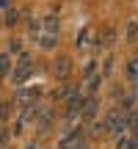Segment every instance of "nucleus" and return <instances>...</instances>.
Instances as JSON below:
<instances>
[{"label":"nucleus","instance_id":"obj_5","mask_svg":"<svg viewBox=\"0 0 138 149\" xmlns=\"http://www.w3.org/2000/svg\"><path fill=\"white\" fill-rule=\"evenodd\" d=\"M53 124H55V113L50 111V108H42V113H39V119H36V133L47 135L50 130H53Z\"/></svg>","mask_w":138,"mask_h":149},{"label":"nucleus","instance_id":"obj_16","mask_svg":"<svg viewBox=\"0 0 138 149\" xmlns=\"http://www.w3.org/2000/svg\"><path fill=\"white\" fill-rule=\"evenodd\" d=\"M127 133H138V111H127Z\"/></svg>","mask_w":138,"mask_h":149},{"label":"nucleus","instance_id":"obj_15","mask_svg":"<svg viewBox=\"0 0 138 149\" xmlns=\"http://www.w3.org/2000/svg\"><path fill=\"white\" fill-rule=\"evenodd\" d=\"M31 64H33V53H31V50H22V53H17L14 66H31Z\"/></svg>","mask_w":138,"mask_h":149},{"label":"nucleus","instance_id":"obj_25","mask_svg":"<svg viewBox=\"0 0 138 149\" xmlns=\"http://www.w3.org/2000/svg\"><path fill=\"white\" fill-rule=\"evenodd\" d=\"M135 55H138V53H135Z\"/></svg>","mask_w":138,"mask_h":149},{"label":"nucleus","instance_id":"obj_10","mask_svg":"<svg viewBox=\"0 0 138 149\" xmlns=\"http://www.w3.org/2000/svg\"><path fill=\"white\" fill-rule=\"evenodd\" d=\"M58 42H61V33H42L36 44H39L42 50H47V53H53V50L58 47Z\"/></svg>","mask_w":138,"mask_h":149},{"label":"nucleus","instance_id":"obj_11","mask_svg":"<svg viewBox=\"0 0 138 149\" xmlns=\"http://www.w3.org/2000/svg\"><path fill=\"white\" fill-rule=\"evenodd\" d=\"M22 19V8H17V6H11L8 11H3V28H17Z\"/></svg>","mask_w":138,"mask_h":149},{"label":"nucleus","instance_id":"obj_18","mask_svg":"<svg viewBox=\"0 0 138 149\" xmlns=\"http://www.w3.org/2000/svg\"><path fill=\"white\" fill-rule=\"evenodd\" d=\"M11 138H14V133L6 127H0V149H8L11 146Z\"/></svg>","mask_w":138,"mask_h":149},{"label":"nucleus","instance_id":"obj_8","mask_svg":"<svg viewBox=\"0 0 138 149\" xmlns=\"http://www.w3.org/2000/svg\"><path fill=\"white\" fill-rule=\"evenodd\" d=\"M124 77H127V83H133V94L138 97V55H133V58L124 64Z\"/></svg>","mask_w":138,"mask_h":149},{"label":"nucleus","instance_id":"obj_4","mask_svg":"<svg viewBox=\"0 0 138 149\" xmlns=\"http://www.w3.org/2000/svg\"><path fill=\"white\" fill-rule=\"evenodd\" d=\"M33 74H36V64H31V66H14L11 74H8V80L17 86V88H22V86H25Z\"/></svg>","mask_w":138,"mask_h":149},{"label":"nucleus","instance_id":"obj_20","mask_svg":"<svg viewBox=\"0 0 138 149\" xmlns=\"http://www.w3.org/2000/svg\"><path fill=\"white\" fill-rule=\"evenodd\" d=\"M8 113H11V105L6 100H0V124L6 122V119H8Z\"/></svg>","mask_w":138,"mask_h":149},{"label":"nucleus","instance_id":"obj_14","mask_svg":"<svg viewBox=\"0 0 138 149\" xmlns=\"http://www.w3.org/2000/svg\"><path fill=\"white\" fill-rule=\"evenodd\" d=\"M11 69H14V58H11L8 53H0V80H3V77H8Z\"/></svg>","mask_w":138,"mask_h":149},{"label":"nucleus","instance_id":"obj_1","mask_svg":"<svg viewBox=\"0 0 138 149\" xmlns=\"http://www.w3.org/2000/svg\"><path fill=\"white\" fill-rule=\"evenodd\" d=\"M102 124H105V133L116 135V133H122V130H127V113H124L122 108H111V111L105 113V119H102Z\"/></svg>","mask_w":138,"mask_h":149},{"label":"nucleus","instance_id":"obj_23","mask_svg":"<svg viewBox=\"0 0 138 149\" xmlns=\"http://www.w3.org/2000/svg\"><path fill=\"white\" fill-rule=\"evenodd\" d=\"M0 28H3V19H0Z\"/></svg>","mask_w":138,"mask_h":149},{"label":"nucleus","instance_id":"obj_6","mask_svg":"<svg viewBox=\"0 0 138 149\" xmlns=\"http://www.w3.org/2000/svg\"><path fill=\"white\" fill-rule=\"evenodd\" d=\"M42 33H61V17L55 8L42 17Z\"/></svg>","mask_w":138,"mask_h":149},{"label":"nucleus","instance_id":"obj_13","mask_svg":"<svg viewBox=\"0 0 138 149\" xmlns=\"http://www.w3.org/2000/svg\"><path fill=\"white\" fill-rule=\"evenodd\" d=\"M124 42H138V17H130L127 22H124Z\"/></svg>","mask_w":138,"mask_h":149},{"label":"nucleus","instance_id":"obj_3","mask_svg":"<svg viewBox=\"0 0 138 149\" xmlns=\"http://www.w3.org/2000/svg\"><path fill=\"white\" fill-rule=\"evenodd\" d=\"M69 74H72V58H69V55H58V58L53 61V77L61 80V83H66Z\"/></svg>","mask_w":138,"mask_h":149},{"label":"nucleus","instance_id":"obj_7","mask_svg":"<svg viewBox=\"0 0 138 149\" xmlns=\"http://www.w3.org/2000/svg\"><path fill=\"white\" fill-rule=\"evenodd\" d=\"M39 113H42V105H39V102H28V105H22L20 122H22V124H36Z\"/></svg>","mask_w":138,"mask_h":149},{"label":"nucleus","instance_id":"obj_2","mask_svg":"<svg viewBox=\"0 0 138 149\" xmlns=\"http://www.w3.org/2000/svg\"><path fill=\"white\" fill-rule=\"evenodd\" d=\"M97 113H100V100H97V94H86V102H83V108H80V124L89 127L91 122H97Z\"/></svg>","mask_w":138,"mask_h":149},{"label":"nucleus","instance_id":"obj_21","mask_svg":"<svg viewBox=\"0 0 138 149\" xmlns=\"http://www.w3.org/2000/svg\"><path fill=\"white\" fill-rule=\"evenodd\" d=\"M86 44H89V28L77 33V47H86Z\"/></svg>","mask_w":138,"mask_h":149},{"label":"nucleus","instance_id":"obj_22","mask_svg":"<svg viewBox=\"0 0 138 149\" xmlns=\"http://www.w3.org/2000/svg\"><path fill=\"white\" fill-rule=\"evenodd\" d=\"M11 6H14V3H11V0H0V14H3V11H8Z\"/></svg>","mask_w":138,"mask_h":149},{"label":"nucleus","instance_id":"obj_9","mask_svg":"<svg viewBox=\"0 0 138 149\" xmlns=\"http://www.w3.org/2000/svg\"><path fill=\"white\" fill-rule=\"evenodd\" d=\"M25 31H28V39L31 42H39V36H42V17H28Z\"/></svg>","mask_w":138,"mask_h":149},{"label":"nucleus","instance_id":"obj_12","mask_svg":"<svg viewBox=\"0 0 138 149\" xmlns=\"http://www.w3.org/2000/svg\"><path fill=\"white\" fill-rule=\"evenodd\" d=\"M116 39H119V31H116V28H108V31L100 36V42L94 44V50H102V47H113V44H116Z\"/></svg>","mask_w":138,"mask_h":149},{"label":"nucleus","instance_id":"obj_24","mask_svg":"<svg viewBox=\"0 0 138 149\" xmlns=\"http://www.w3.org/2000/svg\"><path fill=\"white\" fill-rule=\"evenodd\" d=\"M0 127H3V124H0Z\"/></svg>","mask_w":138,"mask_h":149},{"label":"nucleus","instance_id":"obj_19","mask_svg":"<svg viewBox=\"0 0 138 149\" xmlns=\"http://www.w3.org/2000/svg\"><path fill=\"white\" fill-rule=\"evenodd\" d=\"M111 72H113V55H108L105 64H102V69H100V74L102 77H111Z\"/></svg>","mask_w":138,"mask_h":149},{"label":"nucleus","instance_id":"obj_17","mask_svg":"<svg viewBox=\"0 0 138 149\" xmlns=\"http://www.w3.org/2000/svg\"><path fill=\"white\" fill-rule=\"evenodd\" d=\"M22 50H25V47H22V42H20V39H8V44H6V53H8L11 58H14L17 53H22Z\"/></svg>","mask_w":138,"mask_h":149}]
</instances>
